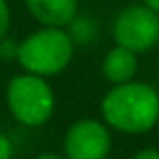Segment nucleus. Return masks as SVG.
Masks as SVG:
<instances>
[{
	"instance_id": "f03ea898",
	"label": "nucleus",
	"mask_w": 159,
	"mask_h": 159,
	"mask_svg": "<svg viewBox=\"0 0 159 159\" xmlns=\"http://www.w3.org/2000/svg\"><path fill=\"white\" fill-rule=\"evenodd\" d=\"M75 53V43L66 29L41 27L19 43L16 61L27 74L51 78L67 70Z\"/></svg>"
},
{
	"instance_id": "ddd939ff",
	"label": "nucleus",
	"mask_w": 159,
	"mask_h": 159,
	"mask_svg": "<svg viewBox=\"0 0 159 159\" xmlns=\"http://www.w3.org/2000/svg\"><path fill=\"white\" fill-rule=\"evenodd\" d=\"M35 159H66V155H61V153H53V151H47V153H39Z\"/></svg>"
},
{
	"instance_id": "423d86ee",
	"label": "nucleus",
	"mask_w": 159,
	"mask_h": 159,
	"mask_svg": "<svg viewBox=\"0 0 159 159\" xmlns=\"http://www.w3.org/2000/svg\"><path fill=\"white\" fill-rule=\"evenodd\" d=\"M25 8L41 27L67 29L80 14V0H25Z\"/></svg>"
},
{
	"instance_id": "39448f33",
	"label": "nucleus",
	"mask_w": 159,
	"mask_h": 159,
	"mask_svg": "<svg viewBox=\"0 0 159 159\" xmlns=\"http://www.w3.org/2000/svg\"><path fill=\"white\" fill-rule=\"evenodd\" d=\"M112 151V135L104 120L80 118L63 135L66 159H108Z\"/></svg>"
},
{
	"instance_id": "7ed1b4c3",
	"label": "nucleus",
	"mask_w": 159,
	"mask_h": 159,
	"mask_svg": "<svg viewBox=\"0 0 159 159\" xmlns=\"http://www.w3.org/2000/svg\"><path fill=\"white\" fill-rule=\"evenodd\" d=\"M6 106L16 122L37 129L51 120L55 112V92L45 78L23 71L12 75L6 86Z\"/></svg>"
},
{
	"instance_id": "9d476101",
	"label": "nucleus",
	"mask_w": 159,
	"mask_h": 159,
	"mask_svg": "<svg viewBox=\"0 0 159 159\" xmlns=\"http://www.w3.org/2000/svg\"><path fill=\"white\" fill-rule=\"evenodd\" d=\"M10 23H12V12H10L8 0H0V39H4L8 35Z\"/></svg>"
},
{
	"instance_id": "4468645a",
	"label": "nucleus",
	"mask_w": 159,
	"mask_h": 159,
	"mask_svg": "<svg viewBox=\"0 0 159 159\" xmlns=\"http://www.w3.org/2000/svg\"><path fill=\"white\" fill-rule=\"evenodd\" d=\"M143 4L149 6L151 10H155V12L159 14V0H143Z\"/></svg>"
},
{
	"instance_id": "9b49d317",
	"label": "nucleus",
	"mask_w": 159,
	"mask_h": 159,
	"mask_svg": "<svg viewBox=\"0 0 159 159\" xmlns=\"http://www.w3.org/2000/svg\"><path fill=\"white\" fill-rule=\"evenodd\" d=\"M12 155H14L12 141H10L4 133H0V159H12Z\"/></svg>"
},
{
	"instance_id": "1a4fd4ad",
	"label": "nucleus",
	"mask_w": 159,
	"mask_h": 159,
	"mask_svg": "<svg viewBox=\"0 0 159 159\" xmlns=\"http://www.w3.org/2000/svg\"><path fill=\"white\" fill-rule=\"evenodd\" d=\"M19 43L20 41H14L8 35L4 39H0V61L8 63V61L16 59V55H19Z\"/></svg>"
},
{
	"instance_id": "f8f14e48",
	"label": "nucleus",
	"mask_w": 159,
	"mask_h": 159,
	"mask_svg": "<svg viewBox=\"0 0 159 159\" xmlns=\"http://www.w3.org/2000/svg\"><path fill=\"white\" fill-rule=\"evenodd\" d=\"M131 159H159V149H151V147H147V149H139Z\"/></svg>"
},
{
	"instance_id": "0eeeda50",
	"label": "nucleus",
	"mask_w": 159,
	"mask_h": 159,
	"mask_svg": "<svg viewBox=\"0 0 159 159\" xmlns=\"http://www.w3.org/2000/svg\"><path fill=\"white\" fill-rule=\"evenodd\" d=\"M137 70H139L137 53L129 51L120 45H114L112 49H108L102 59V75L110 86L126 84V82L135 80Z\"/></svg>"
},
{
	"instance_id": "20e7f679",
	"label": "nucleus",
	"mask_w": 159,
	"mask_h": 159,
	"mask_svg": "<svg viewBox=\"0 0 159 159\" xmlns=\"http://www.w3.org/2000/svg\"><path fill=\"white\" fill-rule=\"evenodd\" d=\"M112 39L133 53H145L159 43V14L145 4H131L116 12Z\"/></svg>"
},
{
	"instance_id": "f257e3e1",
	"label": "nucleus",
	"mask_w": 159,
	"mask_h": 159,
	"mask_svg": "<svg viewBox=\"0 0 159 159\" xmlns=\"http://www.w3.org/2000/svg\"><path fill=\"white\" fill-rule=\"evenodd\" d=\"M104 125L122 135H145L159 122V92L147 82L131 80L110 86L100 102Z\"/></svg>"
},
{
	"instance_id": "6e6552de",
	"label": "nucleus",
	"mask_w": 159,
	"mask_h": 159,
	"mask_svg": "<svg viewBox=\"0 0 159 159\" xmlns=\"http://www.w3.org/2000/svg\"><path fill=\"white\" fill-rule=\"evenodd\" d=\"M67 33H70L71 41L75 45H82V47H88L90 43L96 41L98 37V25L96 20L90 19V16H84V14H78L66 29Z\"/></svg>"
}]
</instances>
